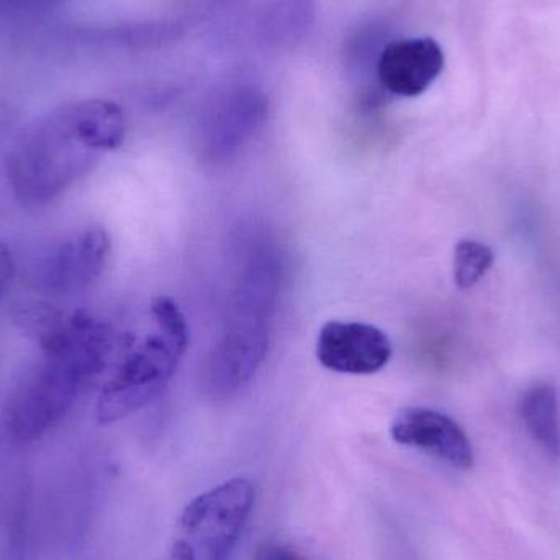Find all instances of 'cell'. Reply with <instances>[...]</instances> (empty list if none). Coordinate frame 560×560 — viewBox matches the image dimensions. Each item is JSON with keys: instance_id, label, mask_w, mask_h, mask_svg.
<instances>
[{"instance_id": "1", "label": "cell", "mask_w": 560, "mask_h": 560, "mask_svg": "<svg viewBox=\"0 0 560 560\" xmlns=\"http://www.w3.org/2000/svg\"><path fill=\"white\" fill-rule=\"evenodd\" d=\"M42 364L13 390L3 428L13 441L33 443L55 430L102 374L112 351V331L84 310L69 313L38 339Z\"/></svg>"}, {"instance_id": "2", "label": "cell", "mask_w": 560, "mask_h": 560, "mask_svg": "<svg viewBox=\"0 0 560 560\" xmlns=\"http://www.w3.org/2000/svg\"><path fill=\"white\" fill-rule=\"evenodd\" d=\"M101 156L79 137L62 105L23 131L7 158V176L20 202L46 206L88 176Z\"/></svg>"}, {"instance_id": "3", "label": "cell", "mask_w": 560, "mask_h": 560, "mask_svg": "<svg viewBox=\"0 0 560 560\" xmlns=\"http://www.w3.org/2000/svg\"><path fill=\"white\" fill-rule=\"evenodd\" d=\"M255 486L245 477L200 493L184 509L161 560H230L255 505Z\"/></svg>"}, {"instance_id": "4", "label": "cell", "mask_w": 560, "mask_h": 560, "mask_svg": "<svg viewBox=\"0 0 560 560\" xmlns=\"http://www.w3.org/2000/svg\"><path fill=\"white\" fill-rule=\"evenodd\" d=\"M187 348L189 342L164 335L160 329L158 335L148 336L121 361L102 388L98 423H115L147 407L170 384Z\"/></svg>"}, {"instance_id": "5", "label": "cell", "mask_w": 560, "mask_h": 560, "mask_svg": "<svg viewBox=\"0 0 560 560\" xmlns=\"http://www.w3.org/2000/svg\"><path fill=\"white\" fill-rule=\"evenodd\" d=\"M269 329L265 313L235 306L229 329L213 348L206 365V385L217 398L238 394L265 362Z\"/></svg>"}, {"instance_id": "6", "label": "cell", "mask_w": 560, "mask_h": 560, "mask_svg": "<svg viewBox=\"0 0 560 560\" xmlns=\"http://www.w3.org/2000/svg\"><path fill=\"white\" fill-rule=\"evenodd\" d=\"M316 358L338 374L371 375L390 361L392 342L377 326L332 319L319 329Z\"/></svg>"}, {"instance_id": "7", "label": "cell", "mask_w": 560, "mask_h": 560, "mask_svg": "<svg viewBox=\"0 0 560 560\" xmlns=\"http://www.w3.org/2000/svg\"><path fill=\"white\" fill-rule=\"evenodd\" d=\"M110 236L102 226L59 243L36 268V282L55 293H74L101 278L110 256Z\"/></svg>"}, {"instance_id": "8", "label": "cell", "mask_w": 560, "mask_h": 560, "mask_svg": "<svg viewBox=\"0 0 560 560\" xmlns=\"http://www.w3.org/2000/svg\"><path fill=\"white\" fill-rule=\"evenodd\" d=\"M390 434L401 446L423 451L456 469L474 466V450L463 428L441 411L408 407L392 421Z\"/></svg>"}, {"instance_id": "9", "label": "cell", "mask_w": 560, "mask_h": 560, "mask_svg": "<svg viewBox=\"0 0 560 560\" xmlns=\"http://www.w3.org/2000/svg\"><path fill=\"white\" fill-rule=\"evenodd\" d=\"M268 97L256 88L230 92L213 110L203 133V154L212 163L229 160L268 118Z\"/></svg>"}, {"instance_id": "10", "label": "cell", "mask_w": 560, "mask_h": 560, "mask_svg": "<svg viewBox=\"0 0 560 560\" xmlns=\"http://www.w3.org/2000/svg\"><path fill=\"white\" fill-rule=\"evenodd\" d=\"M443 69V48L433 38L397 39L385 45L377 79L390 94L418 97L440 78Z\"/></svg>"}, {"instance_id": "11", "label": "cell", "mask_w": 560, "mask_h": 560, "mask_svg": "<svg viewBox=\"0 0 560 560\" xmlns=\"http://www.w3.org/2000/svg\"><path fill=\"white\" fill-rule=\"evenodd\" d=\"M68 110L79 137L92 150L104 154L124 144L127 124L124 110L115 102L89 98L68 104Z\"/></svg>"}, {"instance_id": "12", "label": "cell", "mask_w": 560, "mask_h": 560, "mask_svg": "<svg viewBox=\"0 0 560 560\" xmlns=\"http://www.w3.org/2000/svg\"><path fill=\"white\" fill-rule=\"evenodd\" d=\"M523 423L529 436L548 456H560V421L558 390L551 384L533 385L522 398Z\"/></svg>"}, {"instance_id": "13", "label": "cell", "mask_w": 560, "mask_h": 560, "mask_svg": "<svg viewBox=\"0 0 560 560\" xmlns=\"http://www.w3.org/2000/svg\"><path fill=\"white\" fill-rule=\"evenodd\" d=\"M316 0H272L261 20V35L271 46L290 48L315 25Z\"/></svg>"}, {"instance_id": "14", "label": "cell", "mask_w": 560, "mask_h": 560, "mask_svg": "<svg viewBox=\"0 0 560 560\" xmlns=\"http://www.w3.org/2000/svg\"><path fill=\"white\" fill-rule=\"evenodd\" d=\"M495 256L492 249L476 240H460L454 248V282L459 289H470L490 271Z\"/></svg>"}, {"instance_id": "15", "label": "cell", "mask_w": 560, "mask_h": 560, "mask_svg": "<svg viewBox=\"0 0 560 560\" xmlns=\"http://www.w3.org/2000/svg\"><path fill=\"white\" fill-rule=\"evenodd\" d=\"M151 315L156 322L158 329L164 335L189 342V326H187L186 316L173 300L167 296L154 299L151 303Z\"/></svg>"}, {"instance_id": "16", "label": "cell", "mask_w": 560, "mask_h": 560, "mask_svg": "<svg viewBox=\"0 0 560 560\" xmlns=\"http://www.w3.org/2000/svg\"><path fill=\"white\" fill-rule=\"evenodd\" d=\"M16 265L12 252L9 246L0 242V302H2L5 293L9 292L12 285L13 278H15Z\"/></svg>"}, {"instance_id": "17", "label": "cell", "mask_w": 560, "mask_h": 560, "mask_svg": "<svg viewBox=\"0 0 560 560\" xmlns=\"http://www.w3.org/2000/svg\"><path fill=\"white\" fill-rule=\"evenodd\" d=\"M256 560H306L303 559L302 556L296 555L295 551H292L290 548H285L282 545H275V542H269V545L262 546L259 549L258 556H256Z\"/></svg>"}]
</instances>
